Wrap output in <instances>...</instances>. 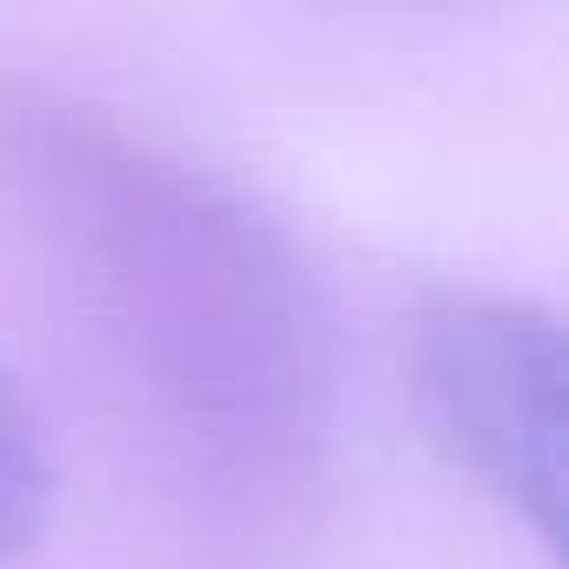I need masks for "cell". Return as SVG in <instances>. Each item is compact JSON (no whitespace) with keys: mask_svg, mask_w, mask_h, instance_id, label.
Masks as SVG:
<instances>
[{"mask_svg":"<svg viewBox=\"0 0 569 569\" xmlns=\"http://www.w3.org/2000/svg\"><path fill=\"white\" fill-rule=\"evenodd\" d=\"M0 188L161 442L228 502H289L329 436V316L248 194L34 74L0 81Z\"/></svg>","mask_w":569,"mask_h":569,"instance_id":"1","label":"cell"},{"mask_svg":"<svg viewBox=\"0 0 569 569\" xmlns=\"http://www.w3.org/2000/svg\"><path fill=\"white\" fill-rule=\"evenodd\" d=\"M422 436L536 542L562 529V322L522 289H436L402 336Z\"/></svg>","mask_w":569,"mask_h":569,"instance_id":"2","label":"cell"},{"mask_svg":"<svg viewBox=\"0 0 569 569\" xmlns=\"http://www.w3.org/2000/svg\"><path fill=\"white\" fill-rule=\"evenodd\" d=\"M61 502V449L41 396L0 356V569H21Z\"/></svg>","mask_w":569,"mask_h":569,"instance_id":"3","label":"cell"}]
</instances>
